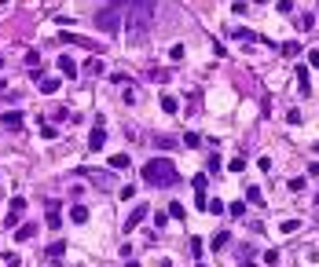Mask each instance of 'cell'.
<instances>
[{
	"instance_id": "obj_1",
	"label": "cell",
	"mask_w": 319,
	"mask_h": 267,
	"mask_svg": "<svg viewBox=\"0 0 319 267\" xmlns=\"http://www.w3.org/2000/svg\"><path fill=\"white\" fill-rule=\"evenodd\" d=\"M176 179H180V168L169 158H151L143 165V183L147 187H173Z\"/></svg>"
},
{
	"instance_id": "obj_2",
	"label": "cell",
	"mask_w": 319,
	"mask_h": 267,
	"mask_svg": "<svg viewBox=\"0 0 319 267\" xmlns=\"http://www.w3.org/2000/svg\"><path fill=\"white\" fill-rule=\"evenodd\" d=\"M96 30H103V33H121V11L118 8H103L96 11Z\"/></svg>"
},
{
	"instance_id": "obj_3",
	"label": "cell",
	"mask_w": 319,
	"mask_h": 267,
	"mask_svg": "<svg viewBox=\"0 0 319 267\" xmlns=\"http://www.w3.org/2000/svg\"><path fill=\"white\" fill-rule=\"evenodd\" d=\"M26 125V114L22 110H8V114H0V128H8V132H18Z\"/></svg>"
},
{
	"instance_id": "obj_4",
	"label": "cell",
	"mask_w": 319,
	"mask_h": 267,
	"mask_svg": "<svg viewBox=\"0 0 319 267\" xmlns=\"http://www.w3.org/2000/svg\"><path fill=\"white\" fill-rule=\"evenodd\" d=\"M22 212H26V198H22V194H15V198H11V205H8V220H4V227H15Z\"/></svg>"
},
{
	"instance_id": "obj_5",
	"label": "cell",
	"mask_w": 319,
	"mask_h": 267,
	"mask_svg": "<svg viewBox=\"0 0 319 267\" xmlns=\"http://www.w3.org/2000/svg\"><path fill=\"white\" fill-rule=\"evenodd\" d=\"M143 220H147V205H136V209H132V216H128L125 223H121V227H125V234H128V231H136V227H140Z\"/></svg>"
},
{
	"instance_id": "obj_6",
	"label": "cell",
	"mask_w": 319,
	"mask_h": 267,
	"mask_svg": "<svg viewBox=\"0 0 319 267\" xmlns=\"http://www.w3.org/2000/svg\"><path fill=\"white\" fill-rule=\"evenodd\" d=\"M103 143H107V132H103V121H96L92 135H88V150H99Z\"/></svg>"
},
{
	"instance_id": "obj_7",
	"label": "cell",
	"mask_w": 319,
	"mask_h": 267,
	"mask_svg": "<svg viewBox=\"0 0 319 267\" xmlns=\"http://www.w3.org/2000/svg\"><path fill=\"white\" fill-rule=\"evenodd\" d=\"M37 238V223H22L15 227V242H33Z\"/></svg>"
},
{
	"instance_id": "obj_8",
	"label": "cell",
	"mask_w": 319,
	"mask_h": 267,
	"mask_svg": "<svg viewBox=\"0 0 319 267\" xmlns=\"http://www.w3.org/2000/svg\"><path fill=\"white\" fill-rule=\"evenodd\" d=\"M37 88H41V95H55V92H59V77H41Z\"/></svg>"
},
{
	"instance_id": "obj_9",
	"label": "cell",
	"mask_w": 319,
	"mask_h": 267,
	"mask_svg": "<svg viewBox=\"0 0 319 267\" xmlns=\"http://www.w3.org/2000/svg\"><path fill=\"white\" fill-rule=\"evenodd\" d=\"M107 165L114 168V172H121V168H128V165H132V161H128V154H114V158H110Z\"/></svg>"
},
{
	"instance_id": "obj_10",
	"label": "cell",
	"mask_w": 319,
	"mask_h": 267,
	"mask_svg": "<svg viewBox=\"0 0 319 267\" xmlns=\"http://www.w3.org/2000/svg\"><path fill=\"white\" fill-rule=\"evenodd\" d=\"M70 220H74V223H88V205H74V209H70Z\"/></svg>"
},
{
	"instance_id": "obj_11",
	"label": "cell",
	"mask_w": 319,
	"mask_h": 267,
	"mask_svg": "<svg viewBox=\"0 0 319 267\" xmlns=\"http://www.w3.org/2000/svg\"><path fill=\"white\" fill-rule=\"evenodd\" d=\"M154 147H158V150H173V147H176V135H154Z\"/></svg>"
},
{
	"instance_id": "obj_12",
	"label": "cell",
	"mask_w": 319,
	"mask_h": 267,
	"mask_svg": "<svg viewBox=\"0 0 319 267\" xmlns=\"http://www.w3.org/2000/svg\"><path fill=\"white\" fill-rule=\"evenodd\" d=\"M59 70H63L66 77H74V74H77V62H74L70 55H59Z\"/></svg>"
},
{
	"instance_id": "obj_13",
	"label": "cell",
	"mask_w": 319,
	"mask_h": 267,
	"mask_svg": "<svg viewBox=\"0 0 319 267\" xmlns=\"http://www.w3.org/2000/svg\"><path fill=\"white\" fill-rule=\"evenodd\" d=\"M59 223H63L59 209H55V201H48V227H55V231H59Z\"/></svg>"
},
{
	"instance_id": "obj_14",
	"label": "cell",
	"mask_w": 319,
	"mask_h": 267,
	"mask_svg": "<svg viewBox=\"0 0 319 267\" xmlns=\"http://www.w3.org/2000/svg\"><path fill=\"white\" fill-rule=\"evenodd\" d=\"M301 51H304V48H301L297 41H286V44H283V55H286V59H297Z\"/></svg>"
},
{
	"instance_id": "obj_15",
	"label": "cell",
	"mask_w": 319,
	"mask_h": 267,
	"mask_svg": "<svg viewBox=\"0 0 319 267\" xmlns=\"http://www.w3.org/2000/svg\"><path fill=\"white\" fill-rule=\"evenodd\" d=\"M231 37H235V41H257V33H250V30H242V26H235V30H231Z\"/></svg>"
},
{
	"instance_id": "obj_16",
	"label": "cell",
	"mask_w": 319,
	"mask_h": 267,
	"mask_svg": "<svg viewBox=\"0 0 319 267\" xmlns=\"http://www.w3.org/2000/svg\"><path fill=\"white\" fill-rule=\"evenodd\" d=\"M227 242H231V234H227V231H217V234H213V249H224Z\"/></svg>"
},
{
	"instance_id": "obj_17",
	"label": "cell",
	"mask_w": 319,
	"mask_h": 267,
	"mask_svg": "<svg viewBox=\"0 0 319 267\" xmlns=\"http://www.w3.org/2000/svg\"><path fill=\"white\" fill-rule=\"evenodd\" d=\"M206 209H209L213 216H220V212H224L227 205H224V201H217V198H206Z\"/></svg>"
},
{
	"instance_id": "obj_18",
	"label": "cell",
	"mask_w": 319,
	"mask_h": 267,
	"mask_svg": "<svg viewBox=\"0 0 319 267\" xmlns=\"http://www.w3.org/2000/svg\"><path fill=\"white\" fill-rule=\"evenodd\" d=\"M184 216H187V209L180 201H173V205H169V220H184Z\"/></svg>"
},
{
	"instance_id": "obj_19",
	"label": "cell",
	"mask_w": 319,
	"mask_h": 267,
	"mask_svg": "<svg viewBox=\"0 0 319 267\" xmlns=\"http://www.w3.org/2000/svg\"><path fill=\"white\" fill-rule=\"evenodd\" d=\"M63 252H66V242H51V245H48V256H51V260H59Z\"/></svg>"
},
{
	"instance_id": "obj_20",
	"label": "cell",
	"mask_w": 319,
	"mask_h": 267,
	"mask_svg": "<svg viewBox=\"0 0 319 267\" xmlns=\"http://www.w3.org/2000/svg\"><path fill=\"white\" fill-rule=\"evenodd\" d=\"M41 66V51H26V70H37Z\"/></svg>"
},
{
	"instance_id": "obj_21",
	"label": "cell",
	"mask_w": 319,
	"mask_h": 267,
	"mask_svg": "<svg viewBox=\"0 0 319 267\" xmlns=\"http://www.w3.org/2000/svg\"><path fill=\"white\" fill-rule=\"evenodd\" d=\"M161 110H165V114H176V99H173V95H161Z\"/></svg>"
},
{
	"instance_id": "obj_22",
	"label": "cell",
	"mask_w": 319,
	"mask_h": 267,
	"mask_svg": "<svg viewBox=\"0 0 319 267\" xmlns=\"http://www.w3.org/2000/svg\"><path fill=\"white\" fill-rule=\"evenodd\" d=\"M206 183H209V179H206V172H198V176H194V179H191V187H194V191H198V194H206Z\"/></svg>"
},
{
	"instance_id": "obj_23",
	"label": "cell",
	"mask_w": 319,
	"mask_h": 267,
	"mask_svg": "<svg viewBox=\"0 0 319 267\" xmlns=\"http://www.w3.org/2000/svg\"><path fill=\"white\" fill-rule=\"evenodd\" d=\"M297 227H301V220H283V223H279V231H283V234H294Z\"/></svg>"
},
{
	"instance_id": "obj_24",
	"label": "cell",
	"mask_w": 319,
	"mask_h": 267,
	"mask_svg": "<svg viewBox=\"0 0 319 267\" xmlns=\"http://www.w3.org/2000/svg\"><path fill=\"white\" fill-rule=\"evenodd\" d=\"M246 201H250V205H260V201H264V194H260L257 187H250V191H246Z\"/></svg>"
},
{
	"instance_id": "obj_25",
	"label": "cell",
	"mask_w": 319,
	"mask_h": 267,
	"mask_svg": "<svg viewBox=\"0 0 319 267\" xmlns=\"http://www.w3.org/2000/svg\"><path fill=\"white\" fill-rule=\"evenodd\" d=\"M297 84H301V92H308V70L297 66Z\"/></svg>"
},
{
	"instance_id": "obj_26",
	"label": "cell",
	"mask_w": 319,
	"mask_h": 267,
	"mask_svg": "<svg viewBox=\"0 0 319 267\" xmlns=\"http://www.w3.org/2000/svg\"><path fill=\"white\" fill-rule=\"evenodd\" d=\"M151 81L154 84H165L169 81V70H151Z\"/></svg>"
},
{
	"instance_id": "obj_27",
	"label": "cell",
	"mask_w": 319,
	"mask_h": 267,
	"mask_svg": "<svg viewBox=\"0 0 319 267\" xmlns=\"http://www.w3.org/2000/svg\"><path fill=\"white\" fill-rule=\"evenodd\" d=\"M275 11H279V15H290V11H294V0H279Z\"/></svg>"
},
{
	"instance_id": "obj_28",
	"label": "cell",
	"mask_w": 319,
	"mask_h": 267,
	"mask_svg": "<svg viewBox=\"0 0 319 267\" xmlns=\"http://www.w3.org/2000/svg\"><path fill=\"white\" fill-rule=\"evenodd\" d=\"M227 212H231V216H242V212H246V201H231V205H227Z\"/></svg>"
},
{
	"instance_id": "obj_29",
	"label": "cell",
	"mask_w": 319,
	"mask_h": 267,
	"mask_svg": "<svg viewBox=\"0 0 319 267\" xmlns=\"http://www.w3.org/2000/svg\"><path fill=\"white\" fill-rule=\"evenodd\" d=\"M169 59H173V62H180V59H184V44H173V48H169Z\"/></svg>"
},
{
	"instance_id": "obj_30",
	"label": "cell",
	"mask_w": 319,
	"mask_h": 267,
	"mask_svg": "<svg viewBox=\"0 0 319 267\" xmlns=\"http://www.w3.org/2000/svg\"><path fill=\"white\" fill-rule=\"evenodd\" d=\"M290 191H304V176H290Z\"/></svg>"
},
{
	"instance_id": "obj_31",
	"label": "cell",
	"mask_w": 319,
	"mask_h": 267,
	"mask_svg": "<svg viewBox=\"0 0 319 267\" xmlns=\"http://www.w3.org/2000/svg\"><path fill=\"white\" fill-rule=\"evenodd\" d=\"M227 168H231V172H242L246 161H242V158H231V165H227Z\"/></svg>"
},
{
	"instance_id": "obj_32",
	"label": "cell",
	"mask_w": 319,
	"mask_h": 267,
	"mask_svg": "<svg viewBox=\"0 0 319 267\" xmlns=\"http://www.w3.org/2000/svg\"><path fill=\"white\" fill-rule=\"evenodd\" d=\"M297 26H301V30H312L316 22H312V15H301V18H297Z\"/></svg>"
},
{
	"instance_id": "obj_33",
	"label": "cell",
	"mask_w": 319,
	"mask_h": 267,
	"mask_svg": "<svg viewBox=\"0 0 319 267\" xmlns=\"http://www.w3.org/2000/svg\"><path fill=\"white\" fill-rule=\"evenodd\" d=\"M308 66H319V48H312V51H308Z\"/></svg>"
},
{
	"instance_id": "obj_34",
	"label": "cell",
	"mask_w": 319,
	"mask_h": 267,
	"mask_svg": "<svg viewBox=\"0 0 319 267\" xmlns=\"http://www.w3.org/2000/svg\"><path fill=\"white\" fill-rule=\"evenodd\" d=\"M125 267H143V264H140V260H132V256H128V260H125Z\"/></svg>"
},
{
	"instance_id": "obj_35",
	"label": "cell",
	"mask_w": 319,
	"mask_h": 267,
	"mask_svg": "<svg viewBox=\"0 0 319 267\" xmlns=\"http://www.w3.org/2000/svg\"><path fill=\"white\" fill-rule=\"evenodd\" d=\"M308 176H319V161H316V165H308Z\"/></svg>"
},
{
	"instance_id": "obj_36",
	"label": "cell",
	"mask_w": 319,
	"mask_h": 267,
	"mask_svg": "<svg viewBox=\"0 0 319 267\" xmlns=\"http://www.w3.org/2000/svg\"><path fill=\"white\" fill-rule=\"evenodd\" d=\"M0 70H4V55H0Z\"/></svg>"
},
{
	"instance_id": "obj_37",
	"label": "cell",
	"mask_w": 319,
	"mask_h": 267,
	"mask_svg": "<svg viewBox=\"0 0 319 267\" xmlns=\"http://www.w3.org/2000/svg\"><path fill=\"white\" fill-rule=\"evenodd\" d=\"M250 4H260V0H250Z\"/></svg>"
},
{
	"instance_id": "obj_38",
	"label": "cell",
	"mask_w": 319,
	"mask_h": 267,
	"mask_svg": "<svg viewBox=\"0 0 319 267\" xmlns=\"http://www.w3.org/2000/svg\"><path fill=\"white\" fill-rule=\"evenodd\" d=\"M316 154H319V143H316Z\"/></svg>"
},
{
	"instance_id": "obj_39",
	"label": "cell",
	"mask_w": 319,
	"mask_h": 267,
	"mask_svg": "<svg viewBox=\"0 0 319 267\" xmlns=\"http://www.w3.org/2000/svg\"><path fill=\"white\" fill-rule=\"evenodd\" d=\"M316 205H319V194H316Z\"/></svg>"
},
{
	"instance_id": "obj_40",
	"label": "cell",
	"mask_w": 319,
	"mask_h": 267,
	"mask_svg": "<svg viewBox=\"0 0 319 267\" xmlns=\"http://www.w3.org/2000/svg\"><path fill=\"white\" fill-rule=\"evenodd\" d=\"M0 88H4V81H0Z\"/></svg>"
}]
</instances>
